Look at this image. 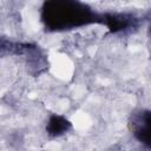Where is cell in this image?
Masks as SVG:
<instances>
[{
  "label": "cell",
  "instance_id": "6da1fadb",
  "mask_svg": "<svg viewBox=\"0 0 151 151\" xmlns=\"http://www.w3.org/2000/svg\"><path fill=\"white\" fill-rule=\"evenodd\" d=\"M45 32H68L91 25H103V12L79 0H48L40 7Z\"/></svg>",
  "mask_w": 151,
  "mask_h": 151
},
{
  "label": "cell",
  "instance_id": "7a4b0ae2",
  "mask_svg": "<svg viewBox=\"0 0 151 151\" xmlns=\"http://www.w3.org/2000/svg\"><path fill=\"white\" fill-rule=\"evenodd\" d=\"M147 20V17L139 15L134 12L127 11H106L103 12V26H105L110 34L127 35L136 33Z\"/></svg>",
  "mask_w": 151,
  "mask_h": 151
},
{
  "label": "cell",
  "instance_id": "3957f363",
  "mask_svg": "<svg viewBox=\"0 0 151 151\" xmlns=\"http://www.w3.org/2000/svg\"><path fill=\"white\" fill-rule=\"evenodd\" d=\"M150 123H151V111L149 109H136L130 113L129 117V129L133 137L146 149L151 146L150 139Z\"/></svg>",
  "mask_w": 151,
  "mask_h": 151
},
{
  "label": "cell",
  "instance_id": "277c9868",
  "mask_svg": "<svg viewBox=\"0 0 151 151\" xmlns=\"http://www.w3.org/2000/svg\"><path fill=\"white\" fill-rule=\"evenodd\" d=\"M27 71L33 77H39L48 71L50 63L46 51L38 44L32 42L28 52L24 57Z\"/></svg>",
  "mask_w": 151,
  "mask_h": 151
},
{
  "label": "cell",
  "instance_id": "5b68a950",
  "mask_svg": "<svg viewBox=\"0 0 151 151\" xmlns=\"http://www.w3.org/2000/svg\"><path fill=\"white\" fill-rule=\"evenodd\" d=\"M32 42L28 41H18L8 37L0 35V58L5 57H25L28 52Z\"/></svg>",
  "mask_w": 151,
  "mask_h": 151
},
{
  "label": "cell",
  "instance_id": "8992f818",
  "mask_svg": "<svg viewBox=\"0 0 151 151\" xmlns=\"http://www.w3.org/2000/svg\"><path fill=\"white\" fill-rule=\"evenodd\" d=\"M45 130L51 138H58L72 130V123L65 116L52 113L47 119Z\"/></svg>",
  "mask_w": 151,
  "mask_h": 151
}]
</instances>
